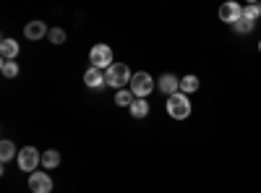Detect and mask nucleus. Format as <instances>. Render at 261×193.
<instances>
[{
    "label": "nucleus",
    "mask_w": 261,
    "mask_h": 193,
    "mask_svg": "<svg viewBox=\"0 0 261 193\" xmlns=\"http://www.w3.org/2000/svg\"><path fill=\"white\" fill-rule=\"evenodd\" d=\"M105 78H107V87L120 92V89H125V84H130L134 73H130V68L125 66V63H113V66L105 71Z\"/></svg>",
    "instance_id": "obj_1"
},
{
    "label": "nucleus",
    "mask_w": 261,
    "mask_h": 193,
    "mask_svg": "<svg viewBox=\"0 0 261 193\" xmlns=\"http://www.w3.org/2000/svg\"><path fill=\"white\" fill-rule=\"evenodd\" d=\"M128 87H130V94H134L136 99H146L151 92H154L157 84H154V78H151L146 71H139V73H134V78H130Z\"/></svg>",
    "instance_id": "obj_2"
},
{
    "label": "nucleus",
    "mask_w": 261,
    "mask_h": 193,
    "mask_svg": "<svg viewBox=\"0 0 261 193\" xmlns=\"http://www.w3.org/2000/svg\"><path fill=\"white\" fill-rule=\"evenodd\" d=\"M167 115L175 118V120H186L191 115V102H188V97L183 92L167 97Z\"/></svg>",
    "instance_id": "obj_3"
},
{
    "label": "nucleus",
    "mask_w": 261,
    "mask_h": 193,
    "mask_svg": "<svg viewBox=\"0 0 261 193\" xmlns=\"http://www.w3.org/2000/svg\"><path fill=\"white\" fill-rule=\"evenodd\" d=\"M37 164H42V154L37 152L34 146H24L18 152V167L24 170V173H37Z\"/></svg>",
    "instance_id": "obj_4"
},
{
    "label": "nucleus",
    "mask_w": 261,
    "mask_h": 193,
    "mask_svg": "<svg viewBox=\"0 0 261 193\" xmlns=\"http://www.w3.org/2000/svg\"><path fill=\"white\" fill-rule=\"evenodd\" d=\"M89 60H92L94 68H99V71L105 68V71H107V68L113 66V50L107 47V45H94V47L89 50Z\"/></svg>",
    "instance_id": "obj_5"
},
{
    "label": "nucleus",
    "mask_w": 261,
    "mask_h": 193,
    "mask_svg": "<svg viewBox=\"0 0 261 193\" xmlns=\"http://www.w3.org/2000/svg\"><path fill=\"white\" fill-rule=\"evenodd\" d=\"M241 18H243V6L225 3V6L220 8V21H225V24H230V26H235Z\"/></svg>",
    "instance_id": "obj_6"
},
{
    "label": "nucleus",
    "mask_w": 261,
    "mask_h": 193,
    "mask_svg": "<svg viewBox=\"0 0 261 193\" xmlns=\"http://www.w3.org/2000/svg\"><path fill=\"white\" fill-rule=\"evenodd\" d=\"M29 188H32V193H50L53 180H50L47 173H32L29 175Z\"/></svg>",
    "instance_id": "obj_7"
},
{
    "label": "nucleus",
    "mask_w": 261,
    "mask_h": 193,
    "mask_svg": "<svg viewBox=\"0 0 261 193\" xmlns=\"http://www.w3.org/2000/svg\"><path fill=\"white\" fill-rule=\"evenodd\" d=\"M157 89H160L162 94H167V97L178 94V92H180V78H178L175 73H165V76L157 81Z\"/></svg>",
    "instance_id": "obj_8"
},
{
    "label": "nucleus",
    "mask_w": 261,
    "mask_h": 193,
    "mask_svg": "<svg viewBox=\"0 0 261 193\" xmlns=\"http://www.w3.org/2000/svg\"><path fill=\"white\" fill-rule=\"evenodd\" d=\"M84 84L86 87H92V89H102V87H107V78H105V71H99V68H86V73H84Z\"/></svg>",
    "instance_id": "obj_9"
},
{
    "label": "nucleus",
    "mask_w": 261,
    "mask_h": 193,
    "mask_svg": "<svg viewBox=\"0 0 261 193\" xmlns=\"http://www.w3.org/2000/svg\"><path fill=\"white\" fill-rule=\"evenodd\" d=\"M24 34H27V39L37 42V39H42L45 34H50V29L45 26V21H29L27 29H24Z\"/></svg>",
    "instance_id": "obj_10"
},
{
    "label": "nucleus",
    "mask_w": 261,
    "mask_h": 193,
    "mask_svg": "<svg viewBox=\"0 0 261 193\" xmlns=\"http://www.w3.org/2000/svg\"><path fill=\"white\" fill-rule=\"evenodd\" d=\"M18 42L16 39H3L0 42V55H3V60H16V55H18Z\"/></svg>",
    "instance_id": "obj_11"
},
{
    "label": "nucleus",
    "mask_w": 261,
    "mask_h": 193,
    "mask_svg": "<svg viewBox=\"0 0 261 193\" xmlns=\"http://www.w3.org/2000/svg\"><path fill=\"white\" fill-rule=\"evenodd\" d=\"M128 110H130V115H134L136 120H141V118L149 115V102L146 99H134V104H130Z\"/></svg>",
    "instance_id": "obj_12"
},
{
    "label": "nucleus",
    "mask_w": 261,
    "mask_h": 193,
    "mask_svg": "<svg viewBox=\"0 0 261 193\" xmlns=\"http://www.w3.org/2000/svg\"><path fill=\"white\" fill-rule=\"evenodd\" d=\"M58 164H60V154L55 152V149H50V152H42V167L55 170Z\"/></svg>",
    "instance_id": "obj_13"
},
{
    "label": "nucleus",
    "mask_w": 261,
    "mask_h": 193,
    "mask_svg": "<svg viewBox=\"0 0 261 193\" xmlns=\"http://www.w3.org/2000/svg\"><path fill=\"white\" fill-rule=\"evenodd\" d=\"M13 157H16V144L8 141V139H3V144H0V159H3V162H11Z\"/></svg>",
    "instance_id": "obj_14"
},
{
    "label": "nucleus",
    "mask_w": 261,
    "mask_h": 193,
    "mask_svg": "<svg viewBox=\"0 0 261 193\" xmlns=\"http://www.w3.org/2000/svg\"><path fill=\"white\" fill-rule=\"evenodd\" d=\"M196 89H199V78L196 76H183L180 78V92L183 94H193Z\"/></svg>",
    "instance_id": "obj_15"
},
{
    "label": "nucleus",
    "mask_w": 261,
    "mask_h": 193,
    "mask_svg": "<svg viewBox=\"0 0 261 193\" xmlns=\"http://www.w3.org/2000/svg\"><path fill=\"white\" fill-rule=\"evenodd\" d=\"M0 71H3L6 78H16L18 76V63L16 60H3L0 63Z\"/></svg>",
    "instance_id": "obj_16"
},
{
    "label": "nucleus",
    "mask_w": 261,
    "mask_h": 193,
    "mask_svg": "<svg viewBox=\"0 0 261 193\" xmlns=\"http://www.w3.org/2000/svg\"><path fill=\"white\" fill-rule=\"evenodd\" d=\"M134 94H130V89H120V92H115V104H120V107H130L134 104Z\"/></svg>",
    "instance_id": "obj_17"
},
{
    "label": "nucleus",
    "mask_w": 261,
    "mask_h": 193,
    "mask_svg": "<svg viewBox=\"0 0 261 193\" xmlns=\"http://www.w3.org/2000/svg\"><path fill=\"white\" fill-rule=\"evenodd\" d=\"M253 26H256V21H251V18H246V16H243V18L238 21V24H235L232 29H235L238 34H251V32H253Z\"/></svg>",
    "instance_id": "obj_18"
},
{
    "label": "nucleus",
    "mask_w": 261,
    "mask_h": 193,
    "mask_svg": "<svg viewBox=\"0 0 261 193\" xmlns=\"http://www.w3.org/2000/svg\"><path fill=\"white\" fill-rule=\"evenodd\" d=\"M243 16L251 18V21H258V18H261V3H251V6H246V8H243Z\"/></svg>",
    "instance_id": "obj_19"
},
{
    "label": "nucleus",
    "mask_w": 261,
    "mask_h": 193,
    "mask_svg": "<svg viewBox=\"0 0 261 193\" xmlns=\"http://www.w3.org/2000/svg\"><path fill=\"white\" fill-rule=\"evenodd\" d=\"M47 37H50L53 45H63V42H65V32H63V29H58V26H55V29H50V34H47Z\"/></svg>",
    "instance_id": "obj_20"
},
{
    "label": "nucleus",
    "mask_w": 261,
    "mask_h": 193,
    "mask_svg": "<svg viewBox=\"0 0 261 193\" xmlns=\"http://www.w3.org/2000/svg\"><path fill=\"white\" fill-rule=\"evenodd\" d=\"M258 52H261V42H258Z\"/></svg>",
    "instance_id": "obj_21"
}]
</instances>
